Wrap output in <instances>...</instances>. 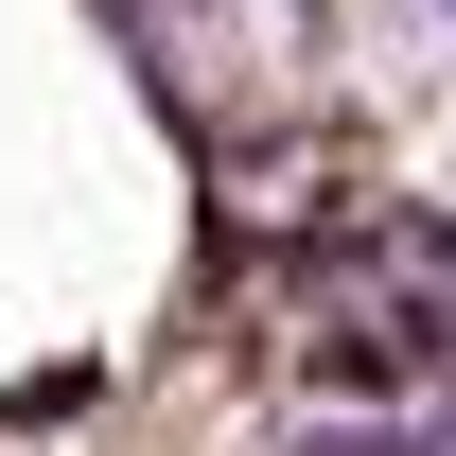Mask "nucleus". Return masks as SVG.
<instances>
[{
    "label": "nucleus",
    "instance_id": "1",
    "mask_svg": "<svg viewBox=\"0 0 456 456\" xmlns=\"http://www.w3.org/2000/svg\"><path fill=\"white\" fill-rule=\"evenodd\" d=\"M298 18H334V0H298Z\"/></svg>",
    "mask_w": 456,
    "mask_h": 456
},
{
    "label": "nucleus",
    "instance_id": "2",
    "mask_svg": "<svg viewBox=\"0 0 456 456\" xmlns=\"http://www.w3.org/2000/svg\"><path fill=\"white\" fill-rule=\"evenodd\" d=\"M439 36H456V0H439Z\"/></svg>",
    "mask_w": 456,
    "mask_h": 456
}]
</instances>
